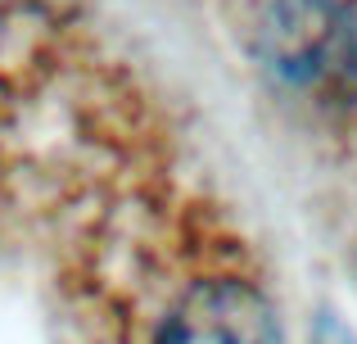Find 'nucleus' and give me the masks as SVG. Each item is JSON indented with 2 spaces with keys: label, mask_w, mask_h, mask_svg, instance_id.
Here are the masks:
<instances>
[{
  "label": "nucleus",
  "mask_w": 357,
  "mask_h": 344,
  "mask_svg": "<svg viewBox=\"0 0 357 344\" xmlns=\"http://www.w3.org/2000/svg\"><path fill=\"white\" fill-rule=\"evenodd\" d=\"M244 50L285 100L357 123V0H244Z\"/></svg>",
  "instance_id": "1"
},
{
  "label": "nucleus",
  "mask_w": 357,
  "mask_h": 344,
  "mask_svg": "<svg viewBox=\"0 0 357 344\" xmlns=\"http://www.w3.org/2000/svg\"><path fill=\"white\" fill-rule=\"evenodd\" d=\"M312 344H357V336L340 322V313H321L312 327Z\"/></svg>",
  "instance_id": "3"
},
{
  "label": "nucleus",
  "mask_w": 357,
  "mask_h": 344,
  "mask_svg": "<svg viewBox=\"0 0 357 344\" xmlns=\"http://www.w3.org/2000/svg\"><path fill=\"white\" fill-rule=\"evenodd\" d=\"M149 344H285L276 304L236 267H204L172 290Z\"/></svg>",
  "instance_id": "2"
}]
</instances>
